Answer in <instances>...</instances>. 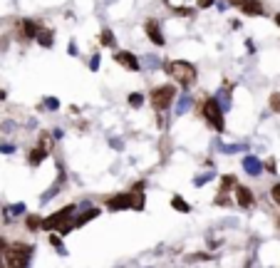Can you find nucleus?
<instances>
[{"mask_svg": "<svg viewBox=\"0 0 280 268\" xmlns=\"http://www.w3.org/2000/svg\"><path fill=\"white\" fill-rule=\"evenodd\" d=\"M37 146H42V149H47V152H50V146H52L50 136H47V134H40V144H37Z\"/></svg>", "mask_w": 280, "mask_h": 268, "instance_id": "24", "label": "nucleus"}, {"mask_svg": "<svg viewBox=\"0 0 280 268\" xmlns=\"http://www.w3.org/2000/svg\"><path fill=\"white\" fill-rule=\"evenodd\" d=\"M5 266V256H2V251H0V268Z\"/></svg>", "mask_w": 280, "mask_h": 268, "instance_id": "32", "label": "nucleus"}, {"mask_svg": "<svg viewBox=\"0 0 280 268\" xmlns=\"http://www.w3.org/2000/svg\"><path fill=\"white\" fill-rule=\"evenodd\" d=\"M99 42H102L104 48H114V35H112V30H102Z\"/></svg>", "mask_w": 280, "mask_h": 268, "instance_id": "16", "label": "nucleus"}, {"mask_svg": "<svg viewBox=\"0 0 280 268\" xmlns=\"http://www.w3.org/2000/svg\"><path fill=\"white\" fill-rule=\"evenodd\" d=\"M144 192H134V194H132V208H137V211H141V208H144Z\"/></svg>", "mask_w": 280, "mask_h": 268, "instance_id": "18", "label": "nucleus"}, {"mask_svg": "<svg viewBox=\"0 0 280 268\" xmlns=\"http://www.w3.org/2000/svg\"><path fill=\"white\" fill-rule=\"evenodd\" d=\"M278 226H280V221H278Z\"/></svg>", "mask_w": 280, "mask_h": 268, "instance_id": "36", "label": "nucleus"}, {"mask_svg": "<svg viewBox=\"0 0 280 268\" xmlns=\"http://www.w3.org/2000/svg\"><path fill=\"white\" fill-rule=\"evenodd\" d=\"M201 114H204V120L209 122L213 130H218V132H223V112H221V104H218V100H204V104H201Z\"/></svg>", "mask_w": 280, "mask_h": 268, "instance_id": "2", "label": "nucleus"}, {"mask_svg": "<svg viewBox=\"0 0 280 268\" xmlns=\"http://www.w3.org/2000/svg\"><path fill=\"white\" fill-rule=\"evenodd\" d=\"M243 169H246V174L258 176V174L263 172V164H261V159H256V156H246V159H243Z\"/></svg>", "mask_w": 280, "mask_h": 268, "instance_id": "11", "label": "nucleus"}, {"mask_svg": "<svg viewBox=\"0 0 280 268\" xmlns=\"http://www.w3.org/2000/svg\"><path fill=\"white\" fill-rule=\"evenodd\" d=\"M191 102H194V100H191L189 94H184V97H181V102L176 104V114H184V112H189V110H191Z\"/></svg>", "mask_w": 280, "mask_h": 268, "instance_id": "15", "label": "nucleus"}, {"mask_svg": "<svg viewBox=\"0 0 280 268\" xmlns=\"http://www.w3.org/2000/svg\"><path fill=\"white\" fill-rule=\"evenodd\" d=\"M107 206L112 211H119V208H132V194H119V196H112L107 201Z\"/></svg>", "mask_w": 280, "mask_h": 268, "instance_id": "9", "label": "nucleus"}, {"mask_svg": "<svg viewBox=\"0 0 280 268\" xmlns=\"http://www.w3.org/2000/svg\"><path fill=\"white\" fill-rule=\"evenodd\" d=\"M45 107H47V110H57V107H60V102H57L55 97H47V100H45Z\"/></svg>", "mask_w": 280, "mask_h": 268, "instance_id": "25", "label": "nucleus"}, {"mask_svg": "<svg viewBox=\"0 0 280 268\" xmlns=\"http://www.w3.org/2000/svg\"><path fill=\"white\" fill-rule=\"evenodd\" d=\"M174 97H176V87H174V84H161V87H154V90H151V104H154V110H159V112L169 110L171 102H174Z\"/></svg>", "mask_w": 280, "mask_h": 268, "instance_id": "3", "label": "nucleus"}, {"mask_svg": "<svg viewBox=\"0 0 280 268\" xmlns=\"http://www.w3.org/2000/svg\"><path fill=\"white\" fill-rule=\"evenodd\" d=\"M268 104H271V110H273L276 114H280V92H273V94H271Z\"/></svg>", "mask_w": 280, "mask_h": 268, "instance_id": "20", "label": "nucleus"}, {"mask_svg": "<svg viewBox=\"0 0 280 268\" xmlns=\"http://www.w3.org/2000/svg\"><path fill=\"white\" fill-rule=\"evenodd\" d=\"M114 62H119L122 67H127V70H132V72H139L141 70L139 58L132 55V52H114Z\"/></svg>", "mask_w": 280, "mask_h": 268, "instance_id": "8", "label": "nucleus"}, {"mask_svg": "<svg viewBox=\"0 0 280 268\" xmlns=\"http://www.w3.org/2000/svg\"><path fill=\"white\" fill-rule=\"evenodd\" d=\"M37 30H40V25H37L35 20H30V18L17 20V38H20V40H32V38L37 35Z\"/></svg>", "mask_w": 280, "mask_h": 268, "instance_id": "6", "label": "nucleus"}, {"mask_svg": "<svg viewBox=\"0 0 280 268\" xmlns=\"http://www.w3.org/2000/svg\"><path fill=\"white\" fill-rule=\"evenodd\" d=\"M5 266L10 268H25L27 266V258H30V248L22 246V244H12L10 248H5Z\"/></svg>", "mask_w": 280, "mask_h": 268, "instance_id": "4", "label": "nucleus"}, {"mask_svg": "<svg viewBox=\"0 0 280 268\" xmlns=\"http://www.w3.org/2000/svg\"><path fill=\"white\" fill-rule=\"evenodd\" d=\"M271 194H273V199H276V204L280 206V184H276V186H273V192H271Z\"/></svg>", "mask_w": 280, "mask_h": 268, "instance_id": "27", "label": "nucleus"}, {"mask_svg": "<svg viewBox=\"0 0 280 268\" xmlns=\"http://www.w3.org/2000/svg\"><path fill=\"white\" fill-rule=\"evenodd\" d=\"M199 2V8H211L213 5V0H196Z\"/></svg>", "mask_w": 280, "mask_h": 268, "instance_id": "29", "label": "nucleus"}, {"mask_svg": "<svg viewBox=\"0 0 280 268\" xmlns=\"http://www.w3.org/2000/svg\"><path fill=\"white\" fill-rule=\"evenodd\" d=\"M189 0H166V5L169 8H179V5H186Z\"/></svg>", "mask_w": 280, "mask_h": 268, "instance_id": "26", "label": "nucleus"}, {"mask_svg": "<svg viewBox=\"0 0 280 268\" xmlns=\"http://www.w3.org/2000/svg\"><path fill=\"white\" fill-rule=\"evenodd\" d=\"M171 206H174L176 211H184V214H189V211H191V206L181 199V196H174V199H171Z\"/></svg>", "mask_w": 280, "mask_h": 268, "instance_id": "17", "label": "nucleus"}, {"mask_svg": "<svg viewBox=\"0 0 280 268\" xmlns=\"http://www.w3.org/2000/svg\"><path fill=\"white\" fill-rule=\"evenodd\" d=\"M233 184H236V176H231V174H228V176H223V179H221V192H228Z\"/></svg>", "mask_w": 280, "mask_h": 268, "instance_id": "22", "label": "nucleus"}, {"mask_svg": "<svg viewBox=\"0 0 280 268\" xmlns=\"http://www.w3.org/2000/svg\"><path fill=\"white\" fill-rule=\"evenodd\" d=\"M129 104H132V107H141V104H144V94L132 92V94H129Z\"/></svg>", "mask_w": 280, "mask_h": 268, "instance_id": "23", "label": "nucleus"}, {"mask_svg": "<svg viewBox=\"0 0 280 268\" xmlns=\"http://www.w3.org/2000/svg\"><path fill=\"white\" fill-rule=\"evenodd\" d=\"M27 228H30V231L42 228V218H40V216H27Z\"/></svg>", "mask_w": 280, "mask_h": 268, "instance_id": "21", "label": "nucleus"}, {"mask_svg": "<svg viewBox=\"0 0 280 268\" xmlns=\"http://www.w3.org/2000/svg\"><path fill=\"white\" fill-rule=\"evenodd\" d=\"M236 201H238L243 208H251V206H253V194H251V189L236 186Z\"/></svg>", "mask_w": 280, "mask_h": 268, "instance_id": "12", "label": "nucleus"}, {"mask_svg": "<svg viewBox=\"0 0 280 268\" xmlns=\"http://www.w3.org/2000/svg\"><path fill=\"white\" fill-rule=\"evenodd\" d=\"M47 156V149H42V146H35L30 154H27V162L32 164V166H37V164H42V159Z\"/></svg>", "mask_w": 280, "mask_h": 268, "instance_id": "13", "label": "nucleus"}, {"mask_svg": "<svg viewBox=\"0 0 280 268\" xmlns=\"http://www.w3.org/2000/svg\"><path fill=\"white\" fill-rule=\"evenodd\" d=\"M35 38H37V42H40V45H45V48H52V32H50V30L40 28Z\"/></svg>", "mask_w": 280, "mask_h": 268, "instance_id": "14", "label": "nucleus"}, {"mask_svg": "<svg viewBox=\"0 0 280 268\" xmlns=\"http://www.w3.org/2000/svg\"><path fill=\"white\" fill-rule=\"evenodd\" d=\"M226 2H228V5H233V8H238V10H241V5H243V2H246V0H226Z\"/></svg>", "mask_w": 280, "mask_h": 268, "instance_id": "28", "label": "nucleus"}, {"mask_svg": "<svg viewBox=\"0 0 280 268\" xmlns=\"http://www.w3.org/2000/svg\"><path fill=\"white\" fill-rule=\"evenodd\" d=\"M2 100H5V90H0V102H2Z\"/></svg>", "mask_w": 280, "mask_h": 268, "instance_id": "34", "label": "nucleus"}, {"mask_svg": "<svg viewBox=\"0 0 280 268\" xmlns=\"http://www.w3.org/2000/svg\"><path fill=\"white\" fill-rule=\"evenodd\" d=\"M0 251H5V238H0Z\"/></svg>", "mask_w": 280, "mask_h": 268, "instance_id": "33", "label": "nucleus"}, {"mask_svg": "<svg viewBox=\"0 0 280 268\" xmlns=\"http://www.w3.org/2000/svg\"><path fill=\"white\" fill-rule=\"evenodd\" d=\"M72 211H74V206H72V204L70 206H65V208H60V211H55L50 218H45V221H42V228H47V231H50V228H57V226L67 224V218L72 216Z\"/></svg>", "mask_w": 280, "mask_h": 268, "instance_id": "5", "label": "nucleus"}, {"mask_svg": "<svg viewBox=\"0 0 280 268\" xmlns=\"http://www.w3.org/2000/svg\"><path fill=\"white\" fill-rule=\"evenodd\" d=\"M144 32H146V38H149L154 45H159V48L166 42V40H164V32H161V28H159V22H156V20H146Z\"/></svg>", "mask_w": 280, "mask_h": 268, "instance_id": "7", "label": "nucleus"}, {"mask_svg": "<svg viewBox=\"0 0 280 268\" xmlns=\"http://www.w3.org/2000/svg\"><path fill=\"white\" fill-rule=\"evenodd\" d=\"M216 204H218V206H226V204H228V199H226V196H221V194H218V196H216Z\"/></svg>", "mask_w": 280, "mask_h": 268, "instance_id": "30", "label": "nucleus"}, {"mask_svg": "<svg viewBox=\"0 0 280 268\" xmlns=\"http://www.w3.org/2000/svg\"><path fill=\"white\" fill-rule=\"evenodd\" d=\"M89 67H92V70H97V67H99V58H97V55L92 58V65H89Z\"/></svg>", "mask_w": 280, "mask_h": 268, "instance_id": "31", "label": "nucleus"}, {"mask_svg": "<svg viewBox=\"0 0 280 268\" xmlns=\"http://www.w3.org/2000/svg\"><path fill=\"white\" fill-rule=\"evenodd\" d=\"M276 25H278V28H280V12H278V15H276Z\"/></svg>", "mask_w": 280, "mask_h": 268, "instance_id": "35", "label": "nucleus"}, {"mask_svg": "<svg viewBox=\"0 0 280 268\" xmlns=\"http://www.w3.org/2000/svg\"><path fill=\"white\" fill-rule=\"evenodd\" d=\"M241 12L258 18V15H263V12H266V8H263V2H261V0H246V2L241 5Z\"/></svg>", "mask_w": 280, "mask_h": 268, "instance_id": "10", "label": "nucleus"}, {"mask_svg": "<svg viewBox=\"0 0 280 268\" xmlns=\"http://www.w3.org/2000/svg\"><path fill=\"white\" fill-rule=\"evenodd\" d=\"M97 214H99V211H97V208H92V211H87V214L77 216V218H74V226H82V224H87V221H89V218H94Z\"/></svg>", "mask_w": 280, "mask_h": 268, "instance_id": "19", "label": "nucleus"}, {"mask_svg": "<svg viewBox=\"0 0 280 268\" xmlns=\"http://www.w3.org/2000/svg\"><path fill=\"white\" fill-rule=\"evenodd\" d=\"M166 72H169L179 84H184V87H191V84L196 82V77H199L196 67L191 65V62H186V60H171V62H166Z\"/></svg>", "mask_w": 280, "mask_h": 268, "instance_id": "1", "label": "nucleus"}]
</instances>
